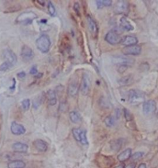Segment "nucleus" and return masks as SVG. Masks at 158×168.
<instances>
[{
  "mask_svg": "<svg viewBox=\"0 0 158 168\" xmlns=\"http://www.w3.org/2000/svg\"><path fill=\"white\" fill-rule=\"evenodd\" d=\"M73 9L74 11L75 12L76 14H77L78 17L81 16V12H80L81 6H80V5H79L78 3H74L73 6Z\"/></svg>",
  "mask_w": 158,
  "mask_h": 168,
  "instance_id": "nucleus-33",
  "label": "nucleus"
},
{
  "mask_svg": "<svg viewBox=\"0 0 158 168\" xmlns=\"http://www.w3.org/2000/svg\"><path fill=\"white\" fill-rule=\"evenodd\" d=\"M105 123L108 127H112L114 125L115 120L113 116H108L105 120Z\"/></svg>",
  "mask_w": 158,
  "mask_h": 168,
  "instance_id": "nucleus-27",
  "label": "nucleus"
},
{
  "mask_svg": "<svg viewBox=\"0 0 158 168\" xmlns=\"http://www.w3.org/2000/svg\"><path fill=\"white\" fill-rule=\"evenodd\" d=\"M21 55L24 60L29 61L34 58V52L32 49H31L29 46L27 45H24L22 48Z\"/></svg>",
  "mask_w": 158,
  "mask_h": 168,
  "instance_id": "nucleus-10",
  "label": "nucleus"
},
{
  "mask_svg": "<svg viewBox=\"0 0 158 168\" xmlns=\"http://www.w3.org/2000/svg\"><path fill=\"white\" fill-rule=\"evenodd\" d=\"M11 131L14 135L20 136L24 134L26 132V129L23 125L13 121L11 125Z\"/></svg>",
  "mask_w": 158,
  "mask_h": 168,
  "instance_id": "nucleus-11",
  "label": "nucleus"
},
{
  "mask_svg": "<svg viewBox=\"0 0 158 168\" xmlns=\"http://www.w3.org/2000/svg\"><path fill=\"white\" fill-rule=\"evenodd\" d=\"M17 75L19 78H24L26 76V73H25V71H21L18 73Z\"/></svg>",
  "mask_w": 158,
  "mask_h": 168,
  "instance_id": "nucleus-40",
  "label": "nucleus"
},
{
  "mask_svg": "<svg viewBox=\"0 0 158 168\" xmlns=\"http://www.w3.org/2000/svg\"><path fill=\"white\" fill-rule=\"evenodd\" d=\"M69 118L70 121L75 124L79 123L82 121V117L81 114L76 111L71 112L69 113Z\"/></svg>",
  "mask_w": 158,
  "mask_h": 168,
  "instance_id": "nucleus-22",
  "label": "nucleus"
},
{
  "mask_svg": "<svg viewBox=\"0 0 158 168\" xmlns=\"http://www.w3.org/2000/svg\"><path fill=\"white\" fill-rule=\"evenodd\" d=\"M34 147L40 152H45L48 150V144L47 143L42 139H37L34 143Z\"/></svg>",
  "mask_w": 158,
  "mask_h": 168,
  "instance_id": "nucleus-14",
  "label": "nucleus"
},
{
  "mask_svg": "<svg viewBox=\"0 0 158 168\" xmlns=\"http://www.w3.org/2000/svg\"><path fill=\"white\" fill-rule=\"evenodd\" d=\"M124 116L127 121H131L133 120V116L132 113L126 109H124Z\"/></svg>",
  "mask_w": 158,
  "mask_h": 168,
  "instance_id": "nucleus-32",
  "label": "nucleus"
},
{
  "mask_svg": "<svg viewBox=\"0 0 158 168\" xmlns=\"http://www.w3.org/2000/svg\"><path fill=\"white\" fill-rule=\"evenodd\" d=\"M91 88V80L89 75L84 73L81 79L80 85V90L84 96H87L89 94Z\"/></svg>",
  "mask_w": 158,
  "mask_h": 168,
  "instance_id": "nucleus-4",
  "label": "nucleus"
},
{
  "mask_svg": "<svg viewBox=\"0 0 158 168\" xmlns=\"http://www.w3.org/2000/svg\"><path fill=\"white\" fill-rule=\"evenodd\" d=\"M30 73L31 74H35L37 73H38V69H37V67L36 65H34L30 70Z\"/></svg>",
  "mask_w": 158,
  "mask_h": 168,
  "instance_id": "nucleus-36",
  "label": "nucleus"
},
{
  "mask_svg": "<svg viewBox=\"0 0 158 168\" xmlns=\"http://www.w3.org/2000/svg\"><path fill=\"white\" fill-rule=\"evenodd\" d=\"M48 11L49 14L51 16H54L56 15V9L55 7L54 6V5H53V3L51 2H49L48 3Z\"/></svg>",
  "mask_w": 158,
  "mask_h": 168,
  "instance_id": "nucleus-29",
  "label": "nucleus"
},
{
  "mask_svg": "<svg viewBox=\"0 0 158 168\" xmlns=\"http://www.w3.org/2000/svg\"><path fill=\"white\" fill-rule=\"evenodd\" d=\"M96 3H97V8H98V9H101L102 8L104 7L103 4V2L101 1V0H100V1H97Z\"/></svg>",
  "mask_w": 158,
  "mask_h": 168,
  "instance_id": "nucleus-39",
  "label": "nucleus"
},
{
  "mask_svg": "<svg viewBox=\"0 0 158 168\" xmlns=\"http://www.w3.org/2000/svg\"><path fill=\"white\" fill-rule=\"evenodd\" d=\"M21 9L20 6H14L13 7H11L8 10V13H13V12H16L18 10H20Z\"/></svg>",
  "mask_w": 158,
  "mask_h": 168,
  "instance_id": "nucleus-35",
  "label": "nucleus"
},
{
  "mask_svg": "<svg viewBox=\"0 0 158 168\" xmlns=\"http://www.w3.org/2000/svg\"><path fill=\"white\" fill-rule=\"evenodd\" d=\"M120 25L121 27L127 31H132L134 30L133 26L132 25L130 22L125 17H122L120 20Z\"/></svg>",
  "mask_w": 158,
  "mask_h": 168,
  "instance_id": "nucleus-19",
  "label": "nucleus"
},
{
  "mask_svg": "<svg viewBox=\"0 0 158 168\" xmlns=\"http://www.w3.org/2000/svg\"><path fill=\"white\" fill-rule=\"evenodd\" d=\"M87 21H88V24H89V30H90L91 33L93 36L97 35L98 32V28L96 22L94 21V19L90 16H87Z\"/></svg>",
  "mask_w": 158,
  "mask_h": 168,
  "instance_id": "nucleus-15",
  "label": "nucleus"
},
{
  "mask_svg": "<svg viewBox=\"0 0 158 168\" xmlns=\"http://www.w3.org/2000/svg\"><path fill=\"white\" fill-rule=\"evenodd\" d=\"M114 168H125V165L124 163H122V164H119V166L115 167Z\"/></svg>",
  "mask_w": 158,
  "mask_h": 168,
  "instance_id": "nucleus-41",
  "label": "nucleus"
},
{
  "mask_svg": "<svg viewBox=\"0 0 158 168\" xmlns=\"http://www.w3.org/2000/svg\"><path fill=\"white\" fill-rule=\"evenodd\" d=\"M113 10L116 14H124L128 10V3L127 1H118L114 5Z\"/></svg>",
  "mask_w": 158,
  "mask_h": 168,
  "instance_id": "nucleus-8",
  "label": "nucleus"
},
{
  "mask_svg": "<svg viewBox=\"0 0 158 168\" xmlns=\"http://www.w3.org/2000/svg\"><path fill=\"white\" fill-rule=\"evenodd\" d=\"M121 43L125 47L136 45L138 43V39L135 36L127 35L122 38Z\"/></svg>",
  "mask_w": 158,
  "mask_h": 168,
  "instance_id": "nucleus-16",
  "label": "nucleus"
},
{
  "mask_svg": "<svg viewBox=\"0 0 158 168\" xmlns=\"http://www.w3.org/2000/svg\"><path fill=\"white\" fill-rule=\"evenodd\" d=\"M156 110V103L153 100L145 102L143 105V112L145 115H149L154 113Z\"/></svg>",
  "mask_w": 158,
  "mask_h": 168,
  "instance_id": "nucleus-9",
  "label": "nucleus"
},
{
  "mask_svg": "<svg viewBox=\"0 0 158 168\" xmlns=\"http://www.w3.org/2000/svg\"><path fill=\"white\" fill-rule=\"evenodd\" d=\"M135 164L131 163L129 165H128V166L126 167V168H135Z\"/></svg>",
  "mask_w": 158,
  "mask_h": 168,
  "instance_id": "nucleus-43",
  "label": "nucleus"
},
{
  "mask_svg": "<svg viewBox=\"0 0 158 168\" xmlns=\"http://www.w3.org/2000/svg\"><path fill=\"white\" fill-rule=\"evenodd\" d=\"M26 163L22 160H14L8 164V168H24Z\"/></svg>",
  "mask_w": 158,
  "mask_h": 168,
  "instance_id": "nucleus-21",
  "label": "nucleus"
},
{
  "mask_svg": "<svg viewBox=\"0 0 158 168\" xmlns=\"http://www.w3.org/2000/svg\"><path fill=\"white\" fill-rule=\"evenodd\" d=\"M104 6H110L112 5L111 0H102Z\"/></svg>",
  "mask_w": 158,
  "mask_h": 168,
  "instance_id": "nucleus-37",
  "label": "nucleus"
},
{
  "mask_svg": "<svg viewBox=\"0 0 158 168\" xmlns=\"http://www.w3.org/2000/svg\"><path fill=\"white\" fill-rule=\"evenodd\" d=\"M13 82H14V84H13V85L12 86V87H11L10 88V89L11 90H14L15 89V88H16V79H15V78H13Z\"/></svg>",
  "mask_w": 158,
  "mask_h": 168,
  "instance_id": "nucleus-42",
  "label": "nucleus"
},
{
  "mask_svg": "<svg viewBox=\"0 0 158 168\" xmlns=\"http://www.w3.org/2000/svg\"><path fill=\"white\" fill-rule=\"evenodd\" d=\"M132 79L130 76H125L124 78H122L120 80V84L122 86H125V85H128L129 84H130L132 82Z\"/></svg>",
  "mask_w": 158,
  "mask_h": 168,
  "instance_id": "nucleus-28",
  "label": "nucleus"
},
{
  "mask_svg": "<svg viewBox=\"0 0 158 168\" xmlns=\"http://www.w3.org/2000/svg\"><path fill=\"white\" fill-rule=\"evenodd\" d=\"M82 145H87L89 143L87 137V134H86V131L84 130H82V132L81 133V136H80V142Z\"/></svg>",
  "mask_w": 158,
  "mask_h": 168,
  "instance_id": "nucleus-26",
  "label": "nucleus"
},
{
  "mask_svg": "<svg viewBox=\"0 0 158 168\" xmlns=\"http://www.w3.org/2000/svg\"><path fill=\"white\" fill-rule=\"evenodd\" d=\"M128 101L134 105H138L144 101V96L140 91L131 90L128 93Z\"/></svg>",
  "mask_w": 158,
  "mask_h": 168,
  "instance_id": "nucleus-2",
  "label": "nucleus"
},
{
  "mask_svg": "<svg viewBox=\"0 0 158 168\" xmlns=\"http://www.w3.org/2000/svg\"><path fill=\"white\" fill-rule=\"evenodd\" d=\"M116 62V63L119 64L120 65H125L128 66L132 65L134 63V60L131 58H128L125 57H116V58L114 60Z\"/></svg>",
  "mask_w": 158,
  "mask_h": 168,
  "instance_id": "nucleus-17",
  "label": "nucleus"
},
{
  "mask_svg": "<svg viewBox=\"0 0 158 168\" xmlns=\"http://www.w3.org/2000/svg\"><path fill=\"white\" fill-rule=\"evenodd\" d=\"M141 52V48L138 45L126 46L122 49V53L125 55H137Z\"/></svg>",
  "mask_w": 158,
  "mask_h": 168,
  "instance_id": "nucleus-7",
  "label": "nucleus"
},
{
  "mask_svg": "<svg viewBox=\"0 0 158 168\" xmlns=\"http://www.w3.org/2000/svg\"><path fill=\"white\" fill-rule=\"evenodd\" d=\"M12 148L13 151L16 153H25L28 151L29 145L25 143L18 142L13 144Z\"/></svg>",
  "mask_w": 158,
  "mask_h": 168,
  "instance_id": "nucleus-13",
  "label": "nucleus"
},
{
  "mask_svg": "<svg viewBox=\"0 0 158 168\" xmlns=\"http://www.w3.org/2000/svg\"><path fill=\"white\" fill-rule=\"evenodd\" d=\"M138 168H146V166L144 163H141L139 165L138 167Z\"/></svg>",
  "mask_w": 158,
  "mask_h": 168,
  "instance_id": "nucleus-45",
  "label": "nucleus"
},
{
  "mask_svg": "<svg viewBox=\"0 0 158 168\" xmlns=\"http://www.w3.org/2000/svg\"><path fill=\"white\" fill-rule=\"evenodd\" d=\"M45 98H44V95H41L38 96L34 101V107L35 109H37L41 104L43 102Z\"/></svg>",
  "mask_w": 158,
  "mask_h": 168,
  "instance_id": "nucleus-24",
  "label": "nucleus"
},
{
  "mask_svg": "<svg viewBox=\"0 0 158 168\" xmlns=\"http://www.w3.org/2000/svg\"><path fill=\"white\" fill-rule=\"evenodd\" d=\"M3 57L5 60V62L10 64L11 67L14 66L18 61V58L16 54L10 49H6L3 51Z\"/></svg>",
  "mask_w": 158,
  "mask_h": 168,
  "instance_id": "nucleus-6",
  "label": "nucleus"
},
{
  "mask_svg": "<svg viewBox=\"0 0 158 168\" xmlns=\"http://www.w3.org/2000/svg\"><path fill=\"white\" fill-rule=\"evenodd\" d=\"M127 66H125V65H120L119 66V68L118 69V71L120 72V73H123L127 68Z\"/></svg>",
  "mask_w": 158,
  "mask_h": 168,
  "instance_id": "nucleus-38",
  "label": "nucleus"
},
{
  "mask_svg": "<svg viewBox=\"0 0 158 168\" xmlns=\"http://www.w3.org/2000/svg\"><path fill=\"white\" fill-rule=\"evenodd\" d=\"M51 40L46 35H41L36 40V46L37 49L43 53H47L51 48Z\"/></svg>",
  "mask_w": 158,
  "mask_h": 168,
  "instance_id": "nucleus-1",
  "label": "nucleus"
},
{
  "mask_svg": "<svg viewBox=\"0 0 158 168\" xmlns=\"http://www.w3.org/2000/svg\"><path fill=\"white\" fill-rule=\"evenodd\" d=\"M46 96L48 99V104L51 106H54L57 103V98H56V94L54 90H49L48 91Z\"/></svg>",
  "mask_w": 158,
  "mask_h": 168,
  "instance_id": "nucleus-18",
  "label": "nucleus"
},
{
  "mask_svg": "<svg viewBox=\"0 0 158 168\" xmlns=\"http://www.w3.org/2000/svg\"><path fill=\"white\" fill-rule=\"evenodd\" d=\"M22 107L23 109L26 111L29 110L30 107V101L29 99H24L22 102Z\"/></svg>",
  "mask_w": 158,
  "mask_h": 168,
  "instance_id": "nucleus-30",
  "label": "nucleus"
},
{
  "mask_svg": "<svg viewBox=\"0 0 158 168\" xmlns=\"http://www.w3.org/2000/svg\"><path fill=\"white\" fill-rule=\"evenodd\" d=\"M122 142L121 141L120 139H117L116 140H114V142L111 143V148L113 150L118 151L122 147Z\"/></svg>",
  "mask_w": 158,
  "mask_h": 168,
  "instance_id": "nucleus-23",
  "label": "nucleus"
},
{
  "mask_svg": "<svg viewBox=\"0 0 158 168\" xmlns=\"http://www.w3.org/2000/svg\"><path fill=\"white\" fill-rule=\"evenodd\" d=\"M131 155H132V150L130 148H127L118 155L117 159L120 162H124L127 161L128 158H130V157L131 156Z\"/></svg>",
  "mask_w": 158,
  "mask_h": 168,
  "instance_id": "nucleus-20",
  "label": "nucleus"
},
{
  "mask_svg": "<svg viewBox=\"0 0 158 168\" xmlns=\"http://www.w3.org/2000/svg\"><path fill=\"white\" fill-rule=\"evenodd\" d=\"M37 3L38 4H40L41 6H44L45 4V1H37Z\"/></svg>",
  "mask_w": 158,
  "mask_h": 168,
  "instance_id": "nucleus-44",
  "label": "nucleus"
},
{
  "mask_svg": "<svg viewBox=\"0 0 158 168\" xmlns=\"http://www.w3.org/2000/svg\"><path fill=\"white\" fill-rule=\"evenodd\" d=\"M105 40L110 44L115 45L121 43L122 38L118 32L115 30H112L106 35Z\"/></svg>",
  "mask_w": 158,
  "mask_h": 168,
  "instance_id": "nucleus-5",
  "label": "nucleus"
},
{
  "mask_svg": "<svg viewBox=\"0 0 158 168\" xmlns=\"http://www.w3.org/2000/svg\"><path fill=\"white\" fill-rule=\"evenodd\" d=\"M37 17V15L32 11L24 12L19 15L16 19V22L19 24L29 25L32 24L33 21L36 19Z\"/></svg>",
  "mask_w": 158,
  "mask_h": 168,
  "instance_id": "nucleus-3",
  "label": "nucleus"
},
{
  "mask_svg": "<svg viewBox=\"0 0 158 168\" xmlns=\"http://www.w3.org/2000/svg\"><path fill=\"white\" fill-rule=\"evenodd\" d=\"M11 67H12L10 64H8L7 62H5L2 65H0V71H7V70H10Z\"/></svg>",
  "mask_w": 158,
  "mask_h": 168,
  "instance_id": "nucleus-31",
  "label": "nucleus"
},
{
  "mask_svg": "<svg viewBox=\"0 0 158 168\" xmlns=\"http://www.w3.org/2000/svg\"><path fill=\"white\" fill-rule=\"evenodd\" d=\"M81 132H82V129L79 128H73L72 131L74 139L78 142H80V136H81Z\"/></svg>",
  "mask_w": 158,
  "mask_h": 168,
  "instance_id": "nucleus-25",
  "label": "nucleus"
},
{
  "mask_svg": "<svg viewBox=\"0 0 158 168\" xmlns=\"http://www.w3.org/2000/svg\"><path fill=\"white\" fill-rule=\"evenodd\" d=\"M143 155V152H136L135 153H134L132 156V159L133 160H136V159H138L140 158H141Z\"/></svg>",
  "mask_w": 158,
  "mask_h": 168,
  "instance_id": "nucleus-34",
  "label": "nucleus"
},
{
  "mask_svg": "<svg viewBox=\"0 0 158 168\" xmlns=\"http://www.w3.org/2000/svg\"><path fill=\"white\" fill-rule=\"evenodd\" d=\"M43 76V73H38L37 76H35L36 78H41Z\"/></svg>",
  "mask_w": 158,
  "mask_h": 168,
  "instance_id": "nucleus-46",
  "label": "nucleus"
},
{
  "mask_svg": "<svg viewBox=\"0 0 158 168\" xmlns=\"http://www.w3.org/2000/svg\"><path fill=\"white\" fill-rule=\"evenodd\" d=\"M79 90H80V86H79L78 83L77 81H72L68 85L67 93L70 96L73 97L77 96Z\"/></svg>",
  "mask_w": 158,
  "mask_h": 168,
  "instance_id": "nucleus-12",
  "label": "nucleus"
}]
</instances>
